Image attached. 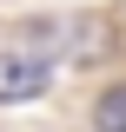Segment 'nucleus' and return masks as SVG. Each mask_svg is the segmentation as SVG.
I'll list each match as a JSON object with an SVG mask.
<instances>
[{
	"label": "nucleus",
	"mask_w": 126,
	"mask_h": 132,
	"mask_svg": "<svg viewBox=\"0 0 126 132\" xmlns=\"http://www.w3.org/2000/svg\"><path fill=\"white\" fill-rule=\"evenodd\" d=\"M93 132H126V79L93 99Z\"/></svg>",
	"instance_id": "nucleus-2"
},
{
	"label": "nucleus",
	"mask_w": 126,
	"mask_h": 132,
	"mask_svg": "<svg viewBox=\"0 0 126 132\" xmlns=\"http://www.w3.org/2000/svg\"><path fill=\"white\" fill-rule=\"evenodd\" d=\"M53 79V60L47 46H13L7 60H0V106H20V99H40Z\"/></svg>",
	"instance_id": "nucleus-1"
}]
</instances>
